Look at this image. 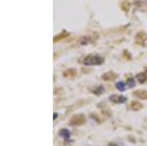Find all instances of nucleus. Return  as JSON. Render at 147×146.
I'll return each instance as SVG.
<instances>
[{"label": "nucleus", "instance_id": "obj_10", "mask_svg": "<svg viewBox=\"0 0 147 146\" xmlns=\"http://www.w3.org/2000/svg\"><path fill=\"white\" fill-rule=\"evenodd\" d=\"M130 108H131L134 111H139V110H141L142 108H143V105H142L140 102H138V101H131V103H130Z\"/></svg>", "mask_w": 147, "mask_h": 146}, {"label": "nucleus", "instance_id": "obj_18", "mask_svg": "<svg viewBox=\"0 0 147 146\" xmlns=\"http://www.w3.org/2000/svg\"><path fill=\"white\" fill-rule=\"evenodd\" d=\"M109 146H117V145L114 144V143H110V144H109Z\"/></svg>", "mask_w": 147, "mask_h": 146}, {"label": "nucleus", "instance_id": "obj_4", "mask_svg": "<svg viewBox=\"0 0 147 146\" xmlns=\"http://www.w3.org/2000/svg\"><path fill=\"white\" fill-rule=\"evenodd\" d=\"M132 95L136 98H139V99L145 100L147 99V90H145V89H137V90L132 92Z\"/></svg>", "mask_w": 147, "mask_h": 146}, {"label": "nucleus", "instance_id": "obj_11", "mask_svg": "<svg viewBox=\"0 0 147 146\" xmlns=\"http://www.w3.org/2000/svg\"><path fill=\"white\" fill-rule=\"evenodd\" d=\"M76 76H77V71L75 69H69L63 73L64 77H74Z\"/></svg>", "mask_w": 147, "mask_h": 146}, {"label": "nucleus", "instance_id": "obj_1", "mask_svg": "<svg viewBox=\"0 0 147 146\" xmlns=\"http://www.w3.org/2000/svg\"><path fill=\"white\" fill-rule=\"evenodd\" d=\"M104 63V58L101 57L99 55H91L86 56L84 60H82V64L86 65V66H95V65H101Z\"/></svg>", "mask_w": 147, "mask_h": 146}, {"label": "nucleus", "instance_id": "obj_12", "mask_svg": "<svg viewBox=\"0 0 147 146\" xmlns=\"http://www.w3.org/2000/svg\"><path fill=\"white\" fill-rule=\"evenodd\" d=\"M136 79H138V81L140 82V83H143V82H145L147 81V76H146V74L140 73V74H138L136 76Z\"/></svg>", "mask_w": 147, "mask_h": 146}, {"label": "nucleus", "instance_id": "obj_6", "mask_svg": "<svg viewBox=\"0 0 147 146\" xmlns=\"http://www.w3.org/2000/svg\"><path fill=\"white\" fill-rule=\"evenodd\" d=\"M98 108L101 110L102 114H103L105 117H111V116H112V113H111L110 109H109L108 106L106 104H104V103H100V104L98 105Z\"/></svg>", "mask_w": 147, "mask_h": 146}, {"label": "nucleus", "instance_id": "obj_3", "mask_svg": "<svg viewBox=\"0 0 147 146\" xmlns=\"http://www.w3.org/2000/svg\"><path fill=\"white\" fill-rule=\"evenodd\" d=\"M109 99H110L114 103H117V104H119V103H125V102H127V98L125 97V96L119 95V94H112V95H111L110 97H109Z\"/></svg>", "mask_w": 147, "mask_h": 146}, {"label": "nucleus", "instance_id": "obj_5", "mask_svg": "<svg viewBox=\"0 0 147 146\" xmlns=\"http://www.w3.org/2000/svg\"><path fill=\"white\" fill-rule=\"evenodd\" d=\"M102 79L103 81H114V79H116L118 77V75L116 74V73L112 72V71H110V72L108 73H105V74L102 75Z\"/></svg>", "mask_w": 147, "mask_h": 146}, {"label": "nucleus", "instance_id": "obj_15", "mask_svg": "<svg viewBox=\"0 0 147 146\" xmlns=\"http://www.w3.org/2000/svg\"><path fill=\"white\" fill-rule=\"evenodd\" d=\"M127 84L129 88H132L136 86V81H134V79H132V77H129V79H127Z\"/></svg>", "mask_w": 147, "mask_h": 146}, {"label": "nucleus", "instance_id": "obj_16", "mask_svg": "<svg viewBox=\"0 0 147 146\" xmlns=\"http://www.w3.org/2000/svg\"><path fill=\"white\" fill-rule=\"evenodd\" d=\"M68 35V34L67 32H63V34H61L60 35H58V36H56L55 38H54V41H56V40H59V38H63V37H66Z\"/></svg>", "mask_w": 147, "mask_h": 146}, {"label": "nucleus", "instance_id": "obj_8", "mask_svg": "<svg viewBox=\"0 0 147 146\" xmlns=\"http://www.w3.org/2000/svg\"><path fill=\"white\" fill-rule=\"evenodd\" d=\"M58 135H59V136L63 137L65 140H68L69 138H70V136H71V133H70V131L67 129H61L60 131H59Z\"/></svg>", "mask_w": 147, "mask_h": 146}, {"label": "nucleus", "instance_id": "obj_2", "mask_svg": "<svg viewBox=\"0 0 147 146\" xmlns=\"http://www.w3.org/2000/svg\"><path fill=\"white\" fill-rule=\"evenodd\" d=\"M86 121V118L84 114H76L71 118L70 121H69V124L71 126H82L84 124Z\"/></svg>", "mask_w": 147, "mask_h": 146}, {"label": "nucleus", "instance_id": "obj_14", "mask_svg": "<svg viewBox=\"0 0 147 146\" xmlns=\"http://www.w3.org/2000/svg\"><path fill=\"white\" fill-rule=\"evenodd\" d=\"M90 117H91V119H93L94 121H96L98 124H102L104 122V119H101V118L99 117L97 114H91Z\"/></svg>", "mask_w": 147, "mask_h": 146}, {"label": "nucleus", "instance_id": "obj_13", "mask_svg": "<svg viewBox=\"0 0 147 146\" xmlns=\"http://www.w3.org/2000/svg\"><path fill=\"white\" fill-rule=\"evenodd\" d=\"M116 87H117L118 90L122 91V92L127 89V87H125V82H123V81H118L117 83H116Z\"/></svg>", "mask_w": 147, "mask_h": 146}, {"label": "nucleus", "instance_id": "obj_9", "mask_svg": "<svg viewBox=\"0 0 147 146\" xmlns=\"http://www.w3.org/2000/svg\"><path fill=\"white\" fill-rule=\"evenodd\" d=\"M89 90H90L93 94H96V95H101V94L105 91V89H104V87L102 85H98V86H94V87L89 88Z\"/></svg>", "mask_w": 147, "mask_h": 146}, {"label": "nucleus", "instance_id": "obj_17", "mask_svg": "<svg viewBox=\"0 0 147 146\" xmlns=\"http://www.w3.org/2000/svg\"><path fill=\"white\" fill-rule=\"evenodd\" d=\"M57 117H58V114H56V113H54V118H53V119H54V120H56V119H57Z\"/></svg>", "mask_w": 147, "mask_h": 146}, {"label": "nucleus", "instance_id": "obj_7", "mask_svg": "<svg viewBox=\"0 0 147 146\" xmlns=\"http://www.w3.org/2000/svg\"><path fill=\"white\" fill-rule=\"evenodd\" d=\"M146 39H147L146 34H144L143 32H138V34H136V43H138V44H143L144 41H145Z\"/></svg>", "mask_w": 147, "mask_h": 146}]
</instances>
